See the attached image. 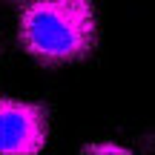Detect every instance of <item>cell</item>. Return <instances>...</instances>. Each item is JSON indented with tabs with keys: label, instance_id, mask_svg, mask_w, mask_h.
<instances>
[{
	"label": "cell",
	"instance_id": "6da1fadb",
	"mask_svg": "<svg viewBox=\"0 0 155 155\" xmlns=\"http://www.w3.org/2000/svg\"><path fill=\"white\" fill-rule=\"evenodd\" d=\"M98 15L92 0H20L17 40L40 66H66L98 49Z\"/></svg>",
	"mask_w": 155,
	"mask_h": 155
},
{
	"label": "cell",
	"instance_id": "7a4b0ae2",
	"mask_svg": "<svg viewBox=\"0 0 155 155\" xmlns=\"http://www.w3.org/2000/svg\"><path fill=\"white\" fill-rule=\"evenodd\" d=\"M49 106L0 95V152L38 155L49 141Z\"/></svg>",
	"mask_w": 155,
	"mask_h": 155
},
{
	"label": "cell",
	"instance_id": "3957f363",
	"mask_svg": "<svg viewBox=\"0 0 155 155\" xmlns=\"http://www.w3.org/2000/svg\"><path fill=\"white\" fill-rule=\"evenodd\" d=\"M83 155H129L127 147H118L112 141H98V144H86L81 150Z\"/></svg>",
	"mask_w": 155,
	"mask_h": 155
}]
</instances>
